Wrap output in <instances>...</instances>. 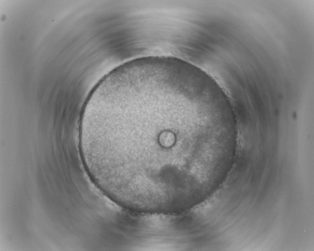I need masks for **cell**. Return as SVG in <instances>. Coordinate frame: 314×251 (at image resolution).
<instances>
[{
  "label": "cell",
  "mask_w": 314,
  "mask_h": 251,
  "mask_svg": "<svg viewBox=\"0 0 314 251\" xmlns=\"http://www.w3.org/2000/svg\"><path fill=\"white\" fill-rule=\"evenodd\" d=\"M187 97L176 88L149 84L122 87L98 98L86 123L94 154L117 171L158 183L189 169L179 122Z\"/></svg>",
  "instance_id": "6da1fadb"
}]
</instances>
